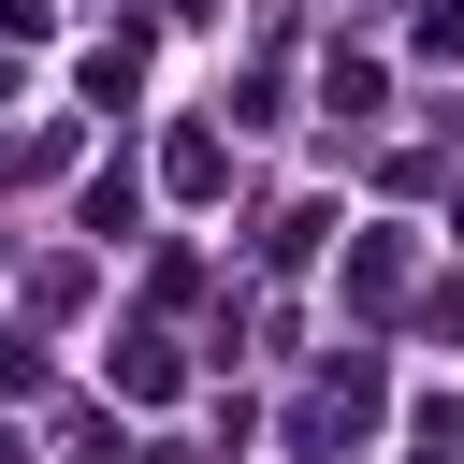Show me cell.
I'll return each mask as SVG.
<instances>
[{"label": "cell", "mask_w": 464, "mask_h": 464, "mask_svg": "<svg viewBox=\"0 0 464 464\" xmlns=\"http://www.w3.org/2000/svg\"><path fill=\"white\" fill-rule=\"evenodd\" d=\"M160 174H174V203H218V188H232V160H218V130H174V145H160Z\"/></svg>", "instance_id": "2"}, {"label": "cell", "mask_w": 464, "mask_h": 464, "mask_svg": "<svg viewBox=\"0 0 464 464\" xmlns=\"http://www.w3.org/2000/svg\"><path fill=\"white\" fill-rule=\"evenodd\" d=\"M406 290V246H348V304H392Z\"/></svg>", "instance_id": "4"}, {"label": "cell", "mask_w": 464, "mask_h": 464, "mask_svg": "<svg viewBox=\"0 0 464 464\" xmlns=\"http://www.w3.org/2000/svg\"><path fill=\"white\" fill-rule=\"evenodd\" d=\"M319 102H334V116L362 130V116H377V58H348V44H334V72H319Z\"/></svg>", "instance_id": "3"}, {"label": "cell", "mask_w": 464, "mask_h": 464, "mask_svg": "<svg viewBox=\"0 0 464 464\" xmlns=\"http://www.w3.org/2000/svg\"><path fill=\"white\" fill-rule=\"evenodd\" d=\"M362 435H377V362L348 348V362H334V377H319V392L290 406V450H304V464H348Z\"/></svg>", "instance_id": "1"}, {"label": "cell", "mask_w": 464, "mask_h": 464, "mask_svg": "<svg viewBox=\"0 0 464 464\" xmlns=\"http://www.w3.org/2000/svg\"><path fill=\"white\" fill-rule=\"evenodd\" d=\"M116 392H145V406H160V392H174V348H160V334H130V348H116Z\"/></svg>", "instance_id": "5"}]
</instances>
